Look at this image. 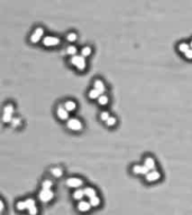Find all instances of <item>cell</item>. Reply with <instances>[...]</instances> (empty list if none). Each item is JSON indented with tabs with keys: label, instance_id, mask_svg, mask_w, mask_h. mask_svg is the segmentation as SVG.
I'll return each mask as SVG.
<instances>
[{
	"label": "cell",
	"instance_id": "obj_14",
	"mask_svg": "<svg viewBox=\"0 0 192 215\" xmlns=\"http://www.w3.org/2000/svg\"><path fill=\"white\" fill-rule=\"evenodd\" d=\"M84 190L83 189H76L74 193H73V198L75 199V201H78V202H80V201H83V197H84Z\"/></svg>",
	"mask_w": 192,
	"mask_h": 215
},
{
	"label": "cell",
	"instance_id": "obj_21",
	"mask_svg": "<svg viewBox=\"0 0 192 215\" xmlns=\"http://www.w3.org/2000/svg\"><path fill=\"white\" fill-rule=\"evenodd\" d=\"M98 103L100 105H107L108 103H109V98H108V95H106V94H101L100 95V98L98 99Z\"/></svg>",
	"mask_w": 192,
	"mask_h": 215
},
{
	"label": "cell",
	"instance_id": "obj_3",
	"mask_svg": "<svg viewBox=\"0 0 192 215\" xmlns=\"http://www.w3.org/2000/svg\"><path fill=\"white\" fill-rule=\"evenodd\" d=\"M54 192H52L51 189H42L41 192L38 193V199L42 203H49L51 202L53 198H54Z\"/></svg>",
	"mask_w": 192,
	"mask_h": 215
},
{
	"label": "cell",
	"instance_id": "obj_34",
	"mask_svg": "<svg viewBox=\"0 0 192 215\" xmlns=\"http://www.w3.org/2000/svg\"><path fill=\"white\" fill-rule=\"evenodd\" d=\"M3 209H5V204H3V201L2 199H0V212L2 213Z\"/></svg>",
	"mask_w": 192,
	"mask_h": 215
},
{
	"label": "cell",
	"instance_id": "obj_32",
	"mask_svg": "<svg viewBox=\"0 0 192 215\" xmlns=\"http://www.w3.org/2000/svg\"><path fill=\"white\" fill-rule=\"evenodd\" d=\"M37 213H38L37 206H34V207H32L30 209H28V214L29 215H37Z\"/></svg>",
	"mask_w": 192,
	"mask_h": 215
},
{
	"label": "cell",
	"instance_id": "obj_4",
	"mask_svg": "<svg viewBox=\"0 0 192 215\" xmlns=\"http://www.w3.org/2000/svg\"><path fill=\"white\" fill-rule=\"evenodd\" d=\"M60 40L59 37L56 36H45L43 38V45L46 46V47H53V46H57L60 45Z\"/></svg>",
	"mask_w": 192,
	"mask_h": 215
},
{
	"label": "cell",
	"instance_id": "obj_35",
	"mask_svg": "<svg viewBox=\"0 0 192 215\" xmlns=\"http://www.w3.org/2000/svg\"><path fill=\"white\" fill-rule=\"evenodd\" d=\"M190 47H191V48H192V40H191V42H190Z\"/></svg>",
	"mask_w": 192,
	"mask_h": 215
},
{
	"label": "cell",
	"instance_id": "obj_20",
	"mask_svg": "<svg viewBox=\"0 0 192 215\" xmlns=\"http://www.w3.org/2000/svg\"><path fill=\"white\" fill-rule=\"evenodd\" d=\"M76 53H78V48H76L74 45L68 46V48H66V54H68V55H70L72 57V56H74V55H78Z\"/></svg>",
	"mask_w": 192,
	"mask_h": 215
},
{
	"label": "cell",
	"instance_id": "obj_13",
	"mask_svg": "<svg viewBox=\"0 0 192 215\" xmlns=\"http://www.w3.org/2000/svg\"><path fill=\"white\" fill-rule=\"evenodd\" d=\"M64 108L69 111V112H73V111L76 110L78 104H76V102L73 101V100H68V101H65Z\"/></svg>",
	"mask_w": 192,
	"mask_h": 215
},
{
	"label": "cell",
	"instance_id": "obj_1",
	"mask_svg": "<svg viewBox=\"0 0 192 215\" xmlns=\"http://www.w3.org/2000/svg\"><path fill=\"white\" fill-rule=\"evenodd\" d=\"M70 64L75 66V69L80 72L84 71L87 69V61H85V57H83L82 55L72 56L70 58Z\"/></svg>",
	"mask_w": 192,
	"mask_h": 215
},
{
	"label": "cell",
	"instance_id": "obj_18",
	"mask_svg": "<svg viewBox=\"0 0 192 215\" xmlns=\"http://www.w3.org/2000/svg\"><path fill=\"white\" fill-rule=\"evenodd\" d=\"M190 48H191V47H190V44H188V43H186V42L180 43L179 46H178V49H179L181 53H183V54L186 52H188Z\"/></svg>",
	"mask_w": 192,
	"mask_h": 215
},
{
	"label": "cell",
	"instance_id": "obj_25",
	"mask_svg": "<svg viewBox=\"0 0 192 215\" xmlns=\"http://www.w3.org/2000/svg\"><path fill=\"white\" fill-rule=\"evenodd\" d=\"M52 186H53V182L49 180V179H45V180L42 183V189H51Z\"/></svg>",
	"mask_w": 192,
	"mask_h": 215
},
{
	"label": "cell",
	"instance_id": "obj_6",
	"mask_svg": "<svg viewBox=\"0 0 192 215\" xmlns=\"http://www.w3.org/2000/svg\"><path fill=\"white\" fill-rule=\"evenodd\" d=\"M66 185L70 188H79L83 185V180L80 177H70L66 179Z\"/></svg>",
	"mask_w": 192,
	"mask_h": 215
},
{
	"label": "cell",
	"instance_id": "obj_15",
	"mask_svg": "<svg viewBox=\"0 0 192 215\" xmlns=\"http://www.w3.org/2000/svg\"><path fill=\"white\" fill-rule=\"evenodd\" d=\"M51 174H52V176L56 177V178H59L63 175V170L62 168H60V167H52L51 169H49Z\"/></svg>",
	"mask_w": 192,
	"mask_h": 215
},
{
	"label": "cell",
	"instance_id": "obj_17",
	"mask_svg": "<svg viewBox=\"0 0 192 215\" xmlns=\"http://www.w3.org/2000/svg\"><path fill=\"white\" fill-rule=\"evenodd\" d=\"M88 95H89V98L92 99V100H98V99L100 98L101 93L98 91V90H96V89H92V90L89 91Z\"/></svg>",
	"mask_w": 192,
	"mask_h": 215
},
{
	"label": "cell",
	"instance_id": "obj_33",
	"mask_svg": "<svg viewBox=\"0 0 192 215\" xmlns=\"http://www.w3.org/2000/svg\"><path fill=\"white\" fill-rule=\"evenodd\" d=\"M184 57L186 59H189V61H192V48H190L188 52L184 53Z\"/></svg>",
	"mask_w": 192,
	"mask_h": 215
},
{
	"label": "cell",
	"instance_id": "obj_8",
	"mask_svg": "<svg viewBox=\"0 0 192 215\" xmlns=\"http://www.w3.org/2000/svg\"><path fill=\"white\" fill-rule=\"evenodd\" d=\"M56 115L60 120L62 121H68L70 118H69V111L64 108V105H59L57 109H56Z\"/></svg>",
	"mask_w": 192,
	"mask_h": 215
},
{
	"label": "cell",
	"instance_id": "obj_19",
	"mask_svg": "<svg viewBox=\"0 0 192 215\" xmlns=\"http://www.w3.org/2000/svg\"><path fill=\"white\" fill-rule=\"evenodd\" d=\"M89 202H90V204H91L92 207H98V206L100 205V197L99 196H93V197H91V198H89Z\"/></svg>",
	"mask_w": 192,
	"mask_h": 215
},
{
	"label": "cell",
	"instance_id": "obj_27",
	"mask_svg": "<svg viewBox=\"0 0 192 215\" xmlns=\"http://www.w3.org/2000/svg\"><path fill=\"white\" fill-rule=\"evenodd\" d=\"M116 123H117V119L115 117H112V115L106 121V124H107L108 127H114V126H116Z\"/></svg>",
	"mask_w": 192,
	"mask_h": 215
},
{
	"label": "cell",
	"instance_id": "obj_5",
	"mask_svg": "<svg viewBox=\"0 0 192 215\" xmlns=\"http://www.w3.org/2000/svg\"><path fill=\"white\" fill-rule=\"evenodd\" d=\"M43 36H44V29H43L42 27H37L32 33V35H30L29 40L33 44H37L43 38Z\"/></svg>",
	"mask_w": 192,
	"mask_h": 215
},
{
	"label": "cell",
	"instance_id": "obj_28",
	"mask_svg": "<svg viewBox=\"0 0 192 215\" xmlns=\"http://www.w3.org/2000/svg\"><path fill=\"white\" fill-rule=\"evenodd\" d=\"M25 202H26V205H27V211L30 209L32 207H34V206H36V202L34 198H27Z\"/></svg>",
	"mask_w": 192,
	"mask_h": 215
},
{
	"label": "cell",
	"instance_id": "obj_7",
	"mask_svg": "<svg viewBox=\"0 0 192 215\" xmlns=\"http://www.w3.org/2000/svg\"><path fill=\"white\" fill-rule=\"evenodd\" d=\"M131 172L135 175H145L146 176L147 174L150 173V169L145 165H134L133 168H131Z\"/></svg>",
	"mask_w": 192,
	"mask_h": 215
},
{
	"label": "cell",
	"instance_id": "obj_12",
	"mask_svg": "<svg viewBox=\"0 0 192 215\" xmlns=\"http://www.w3.org/2000/svg\"><path fill=\"white\" fill-rule=\"evenodd\" d=\"M93 89H96V90H98V91L100 92L101 94H104V91H106V86H104V83L101 80H96L95 82H93Z\"/></svg>",
	"mask_w": 192,
	"mask_h": 215
},
{
	"label": "cell",
	"instance_id": "obj_24",
	"mask_svg": "<svg viewBox=\"0 0 192 215\" xmlns=\"http://www.w3.org/2000/svg\"><path fill=\"white\" fill-rule=\"evenodd\" d=\"M16 209H17V211H20V212H23V211L27 209L26 202H25V201H19V202H17L16 203Z\"/></svg>",
	"mask_w": 192,
	"mask_h": 215
},
{
	"label": "cell",
	"instance_id": "obj_16",
	"mask_svg": "<svg viewBox=\"0 0 192 215\" xmlns=\"http://www.w3.org/2000/svg\"><path fill=\"white\" fill-rule=\"evenodd\" d=\"M83 190H84V195L87 196V197H89V198H91V197H93V196L97 195V192H96V189L93 188V187H90V186L85 187Z\"/></svg>",
	"mask_w": 192,
	"mask_h": 215
},
{
	"label": "cell",
	"instance_id": "obj_11",
	"mask_svg": "<svg viewBox=\"0 0 192 215\" xmlns=\"http://www.w3.org/2000/svg\"><path fill=\"white\" fill-rule=\"evenodd\" d=\"M144 165L150 170H154L155 167H156V161H155V159H154L153 157H146L144 159Z\"/></svg>",
	"mask_w": 192,
	"mask_h": 215
},
{
	"label": "cell",
	"instance_id": "obj_9",
	"mask_svg": "<svg viewBox=\"0 0 192 215\" xmlns=\"http://www.w3.org/2000/svg\"><path fill=\"white\" fill-rule=\"evenodd\" d=\"M160 178H161V174L156 169L150 170V173L145 176V179H146L147 183H156L157 180H160Z\"/></svg>",
	"mask_w": 192,
	"mask_h": 215
},
{
	"label": "cell",
	"instance_id": "obj_10",
	"mask_svg": "<svg viewBox=\"0 0 192 215\" xmlns=\"http://www.w3.org/2000/svg\"><path fill=\"white\" fill-rule=\"evenodd\" d=\"M91 207L92 206H91V204H90V202H87V201H80V202H78V205H76L78 211L81 213L89 212Z\"/></svg>",
	"mask_w": 192,
	"mask_h": 215
},
{
	"label": "cell",
	"instance_id": "obj_23",
	"mask_svg": "<svg viewBox=\"0 0 192 215\" xmlns=\"http://www.w3.org/2000/svg\"><path fill=\"white\" fill-rule=\"evenodd\" d=\"M92 53V49L90 46H84L83 48L81 49V55L83 56V57H88V56L91 55Z\"/></svg>",
	"mask_w": 192,
	"mask_h": 215
},
{
	"label": "cell",
	"instance_id": "obj_26",
	"mask_svg": "<svg viewBox=\"0 0 192 215\" xmlns=\"http://www.w3.org/2000/svg\"><path fill=\"white\" fill-rule=\"evenodd\" d=\"M76 38H78V35H76L75 33H73V32H71V33H69L68 35H66V40L70 43L75 42Z\"/></svg>",
	"mask_w": 192,
	"mask_h": 215
},
{
	"label": "cell",
	"instance_id": "obj_22",
	"mask_svg": "<svg viewBox=\"0 0 192 215\" xmlns=\"http://www.w3.org/2000/svg\"><path fill=\"white\" fill-rule=\"evenodd\" d=\"M14 112H15V108H14V105L11 104V103L5 105V108H3V113L5 114H14Z\"/></svg>",
	"mask_w": 192,
	"mask_h": 215
},
{
	"label": "cell",
	"instance_id": "obj_2",
	"mask_svg": "<svg viewBox=\"0 0 192 215\" xmlns=\"http://www.w3.org/2000/svg\"><path fill=\"white\" fill-rule=\"evenodd\" d=\"M66 128L71 131H81L83 129V123L76 118H70L66 121Z\"/></svg>",
	"mask_w": 192,
	"mask_h": 215
},
{
	"label": "cell",
	"instance_id": "obj_29",
	"mask_svg": "<svg viewBox=\"0 0 192 215\" xmlns=\"http://www.w3.org/2000/svg\"><path fill=\"white\" fill-rule=\"evenodd\" d=\"M14 117L13 114H5L3 113L2 115V121L5 122V123H11V121H13Z\"/></svg>",
	"mask_w": 192,
	"mask_h": 215
},
{
	"label": "cell",
	"instance_id": "obj_31",
	"mask_svg": "<svg viewBox=\"0 0 192 215\" xmlns=\"http://www.w3.org/2000/svg\"><path fill=\"white\" fill-rule=\"evenodd\" d=\"M20 124H22V119L17 117L14 118L13 121H11V126H13L14 128H17V127H19Z\"/></svg>",
	"mask_w": 192,
	"mask_h": 215
},
{
	"label": "cell",
	"instance_id": "obj_30",
	"mask_svg": "<svg viewBox=\"0 0 192 215\" xmlns=\"http://www.w3.org/2000/svg\"><path fill=\"white\" fill-rule=\"evenodd\" d=\"M110 117H111V115H110V113H109L108 111H102V112L100 113V120L104 121V122H106V121H107Z\"/></svg>",
	"mask_w": 192,
	"mask_h": 215
}]
</instances>
